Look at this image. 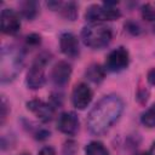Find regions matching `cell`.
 <instances>
[{"label":"cell","instance_id":"1","mask_svg":"<svg viewBox=\"0 0 155 155\" xmlns=\"http://www.w3.org/2000/svg\"><path fill=\"white\" fill-rule=\"evenodd\" d=\"M124 111V102L116 94H107L102 97L90 110L86 124L88 131L94 136L105 133L121 116Z\"/></svg>","mask_w":155,"mask_h":155},{"label":"cell","instance_id":"2","mask_svg":"<svg viewBox=\"0 0 155 155\" xmlns=\"http://www.w3.org/2000/svg\"><path fill=\"white\" fill-rule=\"evenodd\" d=\"M113 39V30L104 23H90L81 30L82 42L93 50H99L110 44Z\"/></svg>","mask_w":155,"mask_h":155},{"label":"cell","instance_id":"3","mask_svg":"<svg viewBox=\"0 0 155 155\" xmlns=\"http://www.w3.org/2000/svg\"><path fill=\"white\" fill-rule=\"evenodd\" d=\"M23 64V52L16 47L2 48L1 51V80L2 82L15 79Z\"/></svg>","mask_w":155,"mask_h":155},{"label":"cell","instance_id":"4","mask_svg":"<svg viewBox=\"0 0 155 155\" xmlns=\"http://www.w3.org/2000/svg\"><path fill=\"white\" fill-rule=\"evenodd\" d=\"M116 1H107L102 5H91L85 13L86 21L90 23H103L105 21H114L121 17L120 10L115 6Z\"/></svg>","mask_w":155,"mask_h":155},{"label":"cell","instance_id":"5","mask_svg":"<svg viewBox=\"0 0 155 155\" xmlns=\"http://www.w3.org/2000/svg\"><path fill=\"white\" fill-rule=\"evenodd\" d=\"M50 62V54L46 52L40 53L35 61L33 62L31 67L29 68L27 76H25V84L28 88L38 90L41 88L46 82V75H45V67Z\"/></svg>","mask_w":155,"mask_h":155},{"label":"cell","instance_id":"6","mask_svg":"<svg viewBox=\"0 0 155 155\" xmlns=\"http://www.w3.org/2000/svg\"><path fill=\"white\" fill-rule=\"evenodd\" d=\"M130 64V53L128 51L120 46L113 51L109 52V54L105 58L104 68L108 71L111 73H120L125 70Z\"/></svg>","mask_w":155,"mask_h":155},{"label":"cell","instance_id":"7","mask_svg":"<svg viewBox=\"0 0 155 155\" xmlns=\"http://www.w3.org/2000/svg\"><path fill=\"white\" fill-rule=\"evenodd\" d=\"M92 97H93V92L90 88V86L85 82H80V84L75 85V87L73 88L71 103L76 109L84 110L90 105Z\"/></svg>","mask_w":155,"mask_h":155},{"label":"cell","instance_id":"8","mask_svg":"<svg viewBox=\"0 0 155 155\" xmlns=\"http://www.w3.org/2000/svg\"><path fill=\"white\" fill-rule=\"evenodd\" d=\"M19 29V15L12 8H4L1 11V31L6 35H16Z\"/></svg>","mask_w":155,"mask_h":155},{"label":"cell","instance_id":"9","mask_svg":"<svg viewBox=\"0 0 155 155\" xmlns=\"http://www.w3.org/2000/svg\"><path fill=\"white\" fill-rule=\"evenodd\" d=\"M25 105H27V109L30 113H33L42 122H48L53 119L54 108L50 103H46L40 99H31V101H28Z\"/></svg>","mask_w":155,"mask_h":155},{"label":"cell","instance_id":"10","mask_svg":"<svg viewBox=\"0 0 155 155\" xmlns=\"http://www.w3.org/2000/svg\"><path fill=\"white\" fill-rule=\"evenodd\" d=\"M57 128L67 136H74L79 131V117L73 111H64L57 119Z\"/></svg>","mask_w":155,"mask_h":155},{"label":"cell","instance_id":"11","mask_svg":"<svg viewBox=\"0 0 155 155\" xmlns=\"http://www.w3.org/2000/svg\"><path fill=\"white\" fill-rule=\"evenodd\" d=\"M59 48L63 54L69 58H76L80 54V45L76 35L70 31H64L59 36Z\"/></svg>","mask_w":155,"mask_h":155},{"label":"cell","instance_id":"12","mask_svg":"<svg viewBox=\"0 0 155 155\" xmlns=\"http://www.w3.org/2000/svg\"><path fill=\"white\" fill-rule=\"evenodd\" d=\"M71 75V65L65 61L57 62L51 70V81L57 87H63L68 84Z\"/></svg>","mask_w":155,"mask_h":155},{"label":"cell","instance_id":"13","mask_svg":"<svg viewBox=\"0 0 155 155\" xmlns=\"http://www.w3.org/2000/svg\"><path fill=\"white\" fill-rule=\"evenodd\" d=\"M47 6L54 11H58L65 19L74 21L78 16V6L74 1L62 2V1H48Z\"/></svg>","mask_w":155,"mask_h":155},{"label":"cell","instance_id":"14","mask_svg":"<svg viewBox=\"0 0 155 155\" xmlns=\"http://www.w3.org/2000/svg\"><path fill=\"white\" fill-rule=\"evenodd\" d=\"M85 76L90 81H92L94 84H99L105 78V68H103L101 64L93 63L87 67V69L85 71Z\"/></svg>","mask_w":155,"mask_h":155},{"label":"cell","instance_id":"15","mask_svg":"<svg viewBox=\"0 0 155 155\" xmlns=\"http://www.w3.org/2000/svg\"><path fill=\"white\" fill-rule=\"evenodd\" d=\"M19 11L22 17H24L25 19H34L38 15V10H39V5L36 1H23L19 4Z\"/></svg>","mask_w":155,"mask_h":155},{"label":"cell","instance_id":"16","mask_svg":"<svg viewBox=\"0 0 155 155\" xmlns=\"http://www.w3.org/2000/svg\"><path fill=\"white\" fill-rule=\"evenodd\" d=\"M85 153L86 155H110L109 150L104 147V144L98 140H92L88 144H86Z\"/></svg>","mask_w":155,"mask_h":155},{"label":"cell","instance_id":"17","mask_svg":"<svg viewBox=\"0 0 155 155\" xmlns=\"http://www.w3.org/2000/svg\"><path fill=\"white\" fill-rule=\"evenodd\" d=\"M140 122L151 128V127H155V103L151 104L147 110H144L140 115Z\"/></svg>","mask_w":155,"mask_h":155},{"label":"cell","instance_id":"18","mask_svg":"<svg viewBox=\"0 0 155 155\" xmlns=\"http://www.w3.org/2000/svg\"><path fill=\"white\" fill-rule=\"evenodd\" d=\"M142 17L144 19H147L148 22H153L155 21V8L150 5V4H145L142 6Z\"/></svg>","mask_w":155,"mask_h":155},{"label":"cell","instance_id":"19","mask_svg":"<svg viewBox=\"0 0 155 155\" xmlns=\"http://www.w3.org/2000/svg\"><path fill=\"white\" fill-rule=\"evenodd\" d=\"M125 29H126L130 34H132V35H139V34L142 33L140 25H139L136 21H131V19L125 23Z\"/></svg>","mask_w":155,"mask_h":155},{"label":"cell","instance_id":"20","mask_svg":"<svg viewBox=\"0 0 155 155\" xmlns=\"http://www.w3.org/2000/svg\"><path fill=\"white\" fill-rule=\"evenodd\" d=\"M40 42H41V38H40L39 34L33 33V34H29L25 38V45L29 46V47H36V46L40 45Z\"/></svg>","mask_w":155,"mask_h":155},{"label":"cell","instance_id":"21","mask_svg":"<svg viewBox=\"0 0 155 155\" xmlns=\"http://www.w3.org/2000/svg\"><path fill=\"white\" fill-rule=\"evenodd\" d=\"M76 150V144L73 140H68L65 142L64 147H63V154L64 155H74Z\"/></svg>","mask_w":155,"mask_h":155},{"label":"cell","instance_id":"22","mask_svg":"<svg viewBox=\"0 0 155 155\" xmlns=\"http://www.w3.org/2000/svg\"><path fill=\"white\" fill-rule=\"evenodd\" d=\"M6 115H7V102H6L5 97L2 96L1 97V125L5 122Z\"/></svg>","mask_w":155,"mask_h":155},{"label":"cell","instance_id":"23","mask_svg":"<svg viewBox=\"0 0 155 155\" xmlns=\"http://www.w3.org/2000/svg\"><path fill=\"white\" fill-rule=\"evenodd\" d=\"M38 155H56V151H54V149L52 147L46 145V147H44V148L40 149V151L38 153Z\"/></svg>","mask_w":155,"mask_h":155},{"label":"cell","instance_id":"24","mask_svg":"<svg viewBox=\"0 0 155 155\" xmlns=\"http://www.w3.org/2000/svg\"><path fill=\"white\" fill-rule=\"evenodd\" d=\"M147 80L150 85L155 86V68H151L147 74Z\"/></svg>","mask_w":155,"mask_h":155},{"label":"cell","instance_id":"25","mask_svg":"<svg viewBox=\"0 0 155 155\" xmlns=\"http://www.w3.org/2000/svg\"><path fill=\"white\" fill-rule=\"evenodd\" d=\"M148 155H155V142L153 143V145H151V148H150V150H149Z\"/></svg>","mask_w":155,"mask_h":155},{"label":"cell","instance_id":"26","mask_svg":"<svg viewBox=\"0 0 155 155\" xmlns=\"http://www.w3.org/2000/svg\"><path fill=\"white\" fill-rule=\"evenodd\" d=\"M136 155H148V153H138V154H136Z\"/></svg>","mask_w":155,"mask_h":155},{"label":"cell","instance_id":"27","mask_svg":"<svg viewBox=\"0 0 155 155\" xmlns=\"http://www.w3.org/2000/svg\"><path fill=\"white\" fill-rule=\"evenodd\" d=\"M153 29H154V33H155V24H154V27H153Z\"/></svg>","mask_w":155,"mask_h":155},{"label":"cell","instance_id":"28","mask_svg":"<svg viewBox=\"0 0 155 155\" xmlns=\"http://www.w3.org/2000/svg\"><path fill=\"white\" fill-rule=\"evenodd\" d=\"M21 155H29V154H21Z\"/></svg>","mask_w":155,"mask_h":155}]
</instances>
